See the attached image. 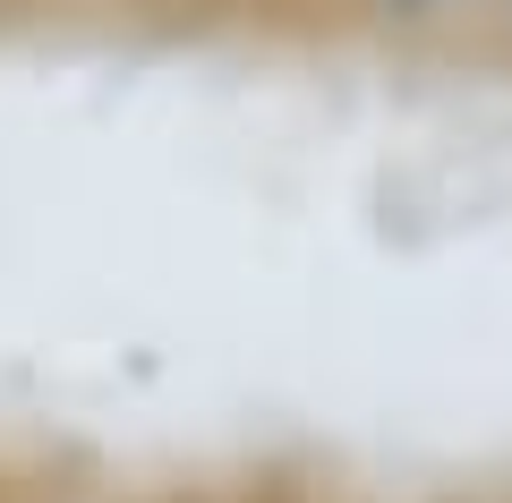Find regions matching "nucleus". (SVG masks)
<instances>
[{
	"label": "nucleus",
	"instance_id": "1",
	"mask_svg": "<svg viewBox=\"0 0 512 503\" xmlns=\"http://www.w3.org/2000/svg\"><path fill=\"white\" fill-rule=\"evenodd\" d=\"M376 18H393V26H436V18H461L470 0H367Z\"/></svg>",
	"mask_w": 512,
	"mask_h": 503
}]
</instances>
